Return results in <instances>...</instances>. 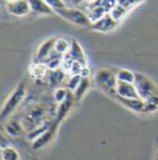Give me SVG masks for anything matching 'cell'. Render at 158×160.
<instances>
[{
    "mask_svg": "<svg viewBox=\"0 0 158 160\" xmlns=\"http://www.w3.org/2000/svg\"><path fill=\"white\" fill-rule=\"evenodd\" d=\"M134 85L140 99L145 104L158 108V85L150 77L143 73L136 72Z\"/></svg>",
    "mask_w": 158,
    "mask_h": 160,
    "instance_id": "cell-1",
    "label": "cell"
},
{
    "mask_svg": "<svg viewBox=\"0 0 158 160\" xmlns=\"http://www.w3.org/2000/svg\"><path fill=\"white\" fill-rule=\"evenodd\" d=\"M47 118V108L42 104H36L27 111V113L24 115L21 121L22 123L25 132L29 133L50 121Z\"/></svg>",
    "mask_w": 158,
    "mask_h": 160,
    "instance_id": "cell-2",
    "label": "cell"
},
{
    "mask_svg": "<svg viewBox=\"0 0 158 160\" xmlns=\"http://www.w3.org/2000/svg\"><path fill=\"white\" fill-rule=\"evenodd\" d=\"M25 96H26V84L24 81H22L18 84L16 89H14V91L9 94V96L6 100L1 110V120L7 118L16 110L24 100Z\"/></svg>",
    "mask_w": 158,
    "mask_h": 160,
    "instance_id": "cell-3",
    "label": "cell"
},
{
    "mask_svg": "<svg viewBox=\"0 0 158 160\" xmlns=\"http://www.w3.org/2000/svg\"><path fill=\"white\" fill-rule=\"evenodd\" d=\"M94 81L96 84L106 93L110 94L112 97L116 93L117 79L116 71L109 69H100L97 70Z\"/></svg>",
    "mask_w": 158,
    "mask_h": 160,
    "instance_id": "cell-4",
    "label": "cell"
},
{
    "mask_svg": "<svg viewBox=\"0 0 158 160\" xmlns=\"http://www.w3.org/2000/svg\"><path fill=\"white\" fill-rule=\"evenodd\" d=\"M55 13L57 14L62 19H64L65 21L74 25L80 27H90V28L91 26V22L88 18V15L85 14L83 11L77 9L75 8L65 7L63 8L55 10Z\"/></svg>",
    "mask_w": 158,
    "mask_h": 160,
    "instance_id": "cell-5",
    "label": "cell"
},
{
    "mask_svg": "<svg viewBox=\"0 0 158 160\" xmlns=\"http://www.w3.org/2000/svg\"><path fill=\"white\" fill-rule=\"evenodd\" d=\"M59 123H57L56 120L53 121L52 125L50 126V128L45 132L42 135H40L38 138H36L34 141L32 142V149L34 151L40 150L42 148L45 147L47 144H49L54 137L56 136L57 128H58Z\"/></svg>",
    "mask_w": 158,
    "mask_h": 160,
    "instance_id": "cell-6",
    "label": "cell"
},
{
    "mask_svg": "<svg viewBox=\"0 0 158 160\" xmlns=\"http://www.w3.org/2000/svg\"><path fill=\"white\" fill-rule=\"evenodd\" d=\"M6 9L9 14L16 17H24L32 12L28 0H14L7 2Z\"/></svg>",
    "mask_w": 158,
    "mask_h": 160,
    "instance_id": "cell-7",
    "label": "cell"
},
{
    "mask_svg": "<svg viewBox=\"0 0 158 160\" xmlns=\"http://www.w3.org/2000/svg\"><path fill=\"white\" fill-rule=\"evenodd\" d=\"M118 24L119 22L114 20L110 13H107L97 22L91 23V29L98 32H110L118 26Z\"/></svg>",
    "mask_w": 158,
    "mask_h": 160,
    "instance_id": "cell-8",
    "label": "cell"
},
{
    "mask_svg": "<svg viewBox=\"0 0 158 160\" xmlns=\"http://www.w3.org/2000/svg\"><path fill=\"white\" fill-rule=\"evenodd\" d=\"M68 58L81 63L82 66H87V58L83 48L80 45V43L76 39H72L70 43V48L68 52L65 55Z\"/></svg>",
    "mask_w": 158,
    "mask_h": 160,
    "instance_id": "cell-9",
    "label": "cell"
},
{
    "mask_svg": "<svg viewBox=\"0 0 158 160\" xmlns=\"http://www.w3.org/2000/svg\"><path fill=\"white\" fill-rule=\"evenodd\" d=\"M118 103H120L126 108L136 112V113H145V103L140 98H126L117 95L116 93L113 96Z\"/></svg>",
    "mask_w": 158,
    "mask_h": 160,
    "instance_id": "cell-10",
    "label": "cell"
},
{
    "mask_svg": "<svg viewBox=\"0 0 158 160\" xmlns=\"http://www.w3.org/2000/svg\"><path fill=\"white\" fill-rule=\"evenodd\" d=\"M55 41H56L55 38H49V39L45 40V42H43L37 50L34 61L45 63V61L55 53V50H54Z\"/></svg>",
    "mask_w": 158,
    "mask_h": 160,
    "instance_id": "cell-11",
    "label": "cell"
},
{
    "mask_svg": "<svg viewBox=\"0 0 158 160\" xmlns=\"http://www.w3.org/2000/svg\"><path fill=\"white\" fill-rule=\"evenodd\" d=\"M75 101L76 100H75L73 92L69 91L67 98L63 102H61L59 104V106H58V109H57V117H56V119H55L57 123L60 124L65 119V118L70 112V110H71Z\"/></svg>",
    "mask_w": 158,
    "mask_h": 160,
    "instance_id": "cell-12",
    "label": "cell"
},
{
    "mask_svg": "<svg viewBox=\"0 0 158 160\" xmlns=\"http://www.w3.org/2000/svg\"><path fill=\"white\" fill-rule=\"evenodd\" d=\"M116 94L126 98H139L134 83L118 82L116 85Z\"/></svg>",
    "mask_w": 158,
    "mask_h": 160,
    "instance_id": "cell-13",
    "label": "cell"
},
{
    "mask_svg": "<svg viewBox=\"0 0 158 160\" xmlns=\"http://www.w3.org/2000/svg\"><path fill=\"white\" fill-rule=\"evenodd\" d=\"M5 131L8 136L13 138L20 137L24 132H26L22 121L16 118H11L7 122L5 125Z\"/></svg>",
    "mask_w": 158,
    "mask_h": 160,
    "instance_id": "cell-14",
    "label": "cell"
},
{
    "mask_svg": "<svg viewBox=\"0 0 158 160\" xmlns=\"http://www.w3.org/2000/svg\"><path fill=\"white\" fill-rule=\"evenodd\" d=\"M32 12L38 15L51 16L55 14V11L47 5L45 0H28Z\"/></svg>",
    "mask_w": 158,
    "mask_h": 160,
    "instance_id": "cell-15",
    "label": "cell"
},
{
    "mask_svg": "<svg viewBox=\"0 0 158 160\" xmlns=\"http://www.w3.org/2000/svg\"><path fill=\"white\" fill-rule=\"evenodd\" d=\"M66 71L62 68L57 69H49L46 75L48 83L51 87H57L60 85L66 80Z\"/></svg>",
    "mask_w": 158,
    "mask_h": 160,
    "instance_id": "cell-16",
    "label": "cell"
},
{
    "mask_svg": "<svg viewBox=\"0 0 158 160\" xmlns=\"http://www.w3.org/2000/svg\"><path fill=\"white\" fill-rule=\"evenodd\" d=\"M48 68L46 64L44 62H36L34 61L29 66V74L31 78L34 80H42L45 77H46Z\"/></svg>",
    "mask_w": 158,
    "mask_h": 160,
    "instance_id": "cell-17",
    "label": "cell"
},
{
    "mask_svg": "<svg viewBox=\"0 0 158 160\" xmlns=\"http://www.w3.org/2000/svg\"><path fill=\"white\" fill-rule=\"evenodd\" d=\"M89 11H88V18L91 23L97 22L101 18H103L106 14L109 13L107 12L102 6L97 5V4H91L89 5Z\"/></svg>",
    "mask_w": 158,
    "mask_h": 160,
    "instance_id": "cell-18",
    "label": "cell"
},
{
    "mask_svg": "<svg viewBox=\"0 0 158 160\" xmlns=\"http://www.w3.org/2000/svg\"><path fill=\"white\" fill-rule=\"evenodd\" d=\"M91 80L90 78H82L80 84L76 88V90L73 92L74 97L76 102H79L81 100V98L84 96V94L90 89Z\"/></svg>",
    "mask_w": 158,
    "mask_h": 160,
    "instance_id": "cell-19",
    "label": "cell"
},
{
    "mask_svg": "<svg viewBox=\"0 0 158 160\" xmlns=\"http://www.w3.org/2000/svg\"><path fill=\"white\" fill-rule=\"evenodd\" d=\"M1 159L2 160H21V156L17 149L10 145L2 146L1 148Z\"/></svg>",
    "mask_w": 158,
    "mask_h": 160,
    "instance_id": "cell-20",
    "label": "cell"
},
{
    "mask_svg": "<svg viewBox=\"0 0 158 160\" xmlns=\"http://www.w3.org/2000/svg\"><path fill=\"white\" fill-rule=\"evenodd\" d=\"M135 73L136 72L126 69H117L116 71V79L118 82H131V83H134Z\"/></svg>",
    "mask_w": 158,
    "mask_h": 160,
    "instance_id": "cell-21",
    "label": "cell"
},
{
    "mask_svg": "<svg viewBox=\"0 0 158 160\" xmlns=\"http://www.w3.org/2000/svg\"><path fill=\"white\" fill-rule=\"evenodd\" d=\"M129 11H130V9L127 8L126 7L121 6L119 4H116L113 8L111 9V11L109 13H110V15L112 16V18H113L114 20H116V22H120L126 17V15L128 14Z\"/></svg>",
    "mask_w": 158,
    "mask_h": 160,
    "instance_id": "cell-22",
    "label": "cell"
},
{
    "mask_svg": "<svg viewBox=\"0 0 158 160\" xmlns=\"http://www.w3.org/2000/svg\"><path fill=\"white\" fill-rule=\"evenodd\" d=\"M70 48V44L64 38H57L55 41L54 50L56 53L61 56H65Z\"/></svg>",
    "mask_w": 158,
    "mask_h": 160,
    "instance_id": "cell-23",
    "label": "cell"
},
{
    "mask_svg": "<svg viewBox=\"0 0 158 160\" xmlns=\"http://www.w3.org/2000/svg\"><path fill=\"white\" fill-rule=\"evenodd\" d=\"M82 77L80 74H76V75H70V78L68 80L67 82V89L69 91L74 92L76 90V88L78 87V85L80 84L81 81Z\"/></svg>",
    "mask_w": 158,
    "mask_h": 160,
    "instance_id": "cell-24",
    "label": "cell"
},
{
    "mask_svg": "<svg viewBox=\"0 0 158 160\" xmlns=\"http://www.w3.org/2000/svg\"><path fill=\"white\" fill-rule=\"evenodd\" d=\"M68 92H69V90L67 89V88H57L55 92H54V98H55V101L58 104H60L61 102H63L67 96H68Z\"/></svg>",
    "mask_w": 158,
    "mask_h": 160,
    "instance_id": "cell-25",
    "label": "cell"
},
{
    "mask_svg": "<svg viewBox=\"0 0 158 160\" xmlns=\"http://www.w3.org/2000/svg\"><path fill=\"white\" fill-rule=\"evenodd\" d=\"M94 4L102 6L107 12H110L111 9L117 4V2L116 0H97L96 2H94Z\"/></svg>",
    "mask_w": 158,
    "mask_h": 160,
    "instance_id": "cell-26",
    "label": "cell"
},
{
    "mask_svg": "<svg viewBox=\"0 0 158 160\" xmlns=\"http://www.w3.org/2000/svg\"><path fill=\"white\" fill-rule=\"evenodd\" d=\"M145 0H116L117 4L126 7L127 8H129L130 10L132 9L134 7L141 4L142 2H144Z\"/></svg>",
    "mask_w": 158,
    "mask_h": 160,
    "instance_id": "cell-27",
    "label": "cell"
},
{
    "mask_svg": "<svg viewBox=\"0 0 158 160\" xmlns=\"http://www.w3.org/2000/svg\"><path fill=\"white\" fill-rule=\"evenodd\" d=\"M45 1L54 11L57 9H60V8L67 7L64 0H45Z\"/></svg>",
    "mask_w": 158,
    "mask_h": 160,
    "instance_id": "cell-28",
    "label": "cell"
},
{
    "mask_svg": "<svg viewBox=\"0 0 158 160\" xmlns=\"http://www.w3.org/2000/svg\"><path fill=\"white\" fill-rule=\"evenodd\" d=\"M91 74V69L88 68V65L87 66H83L82 69L81 70V73L80 75L82 77V78H89Z\"/></svg>",
    "mask_w": 158,
    "mask_h": 160,
    "instance_id": "cell-29",
    "label": "cell"
},
{
    "mask_svg": "<svg viewBox=\"0 0 158 160\" xmlns=\"http://www.w3.org/2000/svg\"><path fill=\"white\" fill-rule=\"evenodd\" d=\"M68 2H69L70 4H72L74 6H78L80 4H81L82 2H84V0H68Z\"/></svg>",
    "mask_w": 158,
    "mask_h": 160,
    "instance_id": "cell-30",
    "label": "cell"
},
{
    "mask_svg": "<svg viewBox=\"0 0 158 160\" xmlns=\"http://www.w3.org/2000/svg\"><path fill=\"white\" fill-rule=\"evenodd\" d=\"M85 2H87L89 5H91V4H92V3H94V2H96L97 0H84Z\"/></svg>",
    "mask_w": 158,
    "mask_h": 160,
    "instance_id": "cell-31",
    "label": "cell"
},
{
    "mask_svg": "<svg viewBox=\"0 0 158 160\" xmlns=\"http://www.w3.org/2000/svg\"><path fill=\"white\" fill-rule=\"evenodd\" d=\"M6 2H11V1H14V0H5Z\"/></svg>",
    "mask_w": 158,
    "mask_h": 160,
    "instance_id": "cell-32",
    "label": "cell"
}]
</instances>
